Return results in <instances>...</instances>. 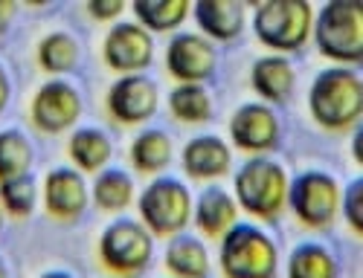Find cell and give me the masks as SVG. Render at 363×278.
Returning a JSON list of instances; mask_svg holds the SVG:
<instances>
[{
  "label": "cell",
  "mask_w": 363,
  "mask_h": 278,
  "mask_svg": "<svg viewBox=\"0 0 363 278\" xmlns=\"http://www.w3.org/2000/svg\"><path fill=\"white\" fill-rule=\"evenodd\" d=\"M134 200H137V183H134L131 171L119 168V166L102 168L94 177V183H90V203H96L99 212L119 214V212H125Z\"/></svg>",
  "instance_id": "22"
},
{
  "label": "cell",
  "mask_w": 363,
  "mask_h": 278,
  "mask_svg": "<svg viewBox=\"0 0 363 278\" xmlns=\"http://www.w3.org/2000/svg\"><path fill=\"white\" fill-rule=\"evenodd\" d=\"M285 209L306 229H328L340 214V183L323 168H308L291 177Z\"/></svg>",
  "instance_id": "8"
},
{
  "label": "cell",
  "mask_w": 363,
  "mask_h": 278,
  "mask_svg": "<svg viewBox=\"0 0 363 278\" xmlns=\"http://www.w3.org/2000/svg\"><path fill=\"white\" fill-rule=\"evenodd\" d=\"M0 278H12V267H9V261H6L4 253H0Z\"/></svg>",
  "instance_id": "35"
},
{
  "label": "cell",
  "mask_w": 363,
  "mask_h": 278,
  "mask_svg": "<svg viewBox=\"0 0 363 278\" xmlns=\"http://www.w3.org/2000/svg\"><path fill=\"white\" fill-rule=\"evenodd\" d=\"M360 137H363V131H360V125H354V139H352V154H354V160L360 163Z\"/></svg>",
  "instance_id": "34"
},
{
  "label": "cell",
  "mask_w": 363,
  "mask_h": 278,
  "mask_svg": "<svg viewBox=\"0 0 363 278\" xmlns=\"http://www.w3.org/2000/svg\"><path fill=\"white\" fill-rule=\"evenodd\" d=\"M166 73L177 84H206L218 70L216 44L192 29H180L166 44Z\"/></svg>",
  "instance_id": "10"
},
{
  "label": "cell",
  "mask_w": 363,
  "mask_h": 278,
  "mask_svg": "<svg viewBox=\"0 0 363 278\" xmlns=\"http://www.w3.org/2000/svg\"><path fill=\"white\" fill-rule=\"evenodd\" d=\"M291 174L270 154L247 157L233 174V197L238 212H247L256 221H277L285 212Z\"/></svg>",
  "instance_id": "3"
},
{
  "label": "cell",
  "mask_w": 363,
  "mask_h": 278,
  "mask_svg": "<svg viewBox=\"0 0 363 278\" xmlns=\"http://www.w3.org/2000/svg\"><path fill=\"white\" fill-rule=\"evenodd\" d=\"M163 264L172 278H209L213 272V255L206 241L186 229L166 238Z\"/></svg>",
  "instance_id": "19"
},
{
  "label": "cell",
  "mask_w": 363,
  "mask_h": 278,
  "mask_svg": "<svg viewBox=\"0 0 363 278\" xmlns=\"http://www.w3.org/2000/svg\"><path fill=\"white\" fill-rule=\"evenodd\" d=\"M38 278H76L70 270H47V272H41Z\"/></svg>",
  "instance_id": "33"
},
{
  "label": "cell",
  "mask_w": 363,
  "mask_h": 278,
  "mask_svg": "<svg viewBox=\"0 0 363 278\" xmlns=\"http://www.w3.org/2000/svg\"><path fill=\"white\" fill-rule=\"evenodd\" d=\"M230 145L245 151L247 157L277 151L282 142V122L279 113L264 102H245L230 116Z\"/></svg>",
  "instance_id": "11"
},
{
  "label": "cell",
  "mask_w": 363,
  "mask_h": 278,
  "mask_svg": "<svg viewBox=\"0 0 363 278\" xmlns=\"http://www.w3.org/2000/svg\"><path fill=\"white\" fill-rule=\"evenodd\" d=\"M311 41L323 58L357 67L363 58V6L357 0H331L314 12Z\"/></svg>",
  "instance_id": "4"
},
{
  "label": "cell",
  "mask_w": 363,
  "mask_h": 278,
  "mask_svg": "<svg viewBox=\"0 0 363 278\" xmlns=\"http://www.w3.org/2000/svg\"><path fill=\"white\" fill-rule=\"evenodd\" d=\"M15 15H18V4H12V0H0V35H6L12 29Z\"/></svg>",
  "instance_id": "31"
},
{
  "label": "cell",
  "mask_w": 363,
  "mask_h": 278,
  "mask_svg": "<svg viewBox=\"0 0 363 278\" xmlns=\"http://www.w3.org/2000/svg\"><path fill=\"white\" fill-rule=\"evenodd\" d=\"M35 163V148L21 128L0 131V183L29 174Z\"/></svg>",
  "instance_id": "27"
},
{
  "label": "cell",
  "mask_w": 363,
  "mask_h": 278,
  "mask_svg": "<svg viewBox=\"0 0 363 278\" xmlns=\"http://www.w3.org/2000/svg\"><path fill=\"white\" fill-rule=\"evenodd\" d=\"M99 264L116 275V278H137L140 272L148 270L151 258H155V235H151L137 218H116L102 229L99 243Z\"/></svg>",
  "instance_id": "7"
},
{
  "label": "cell",
  "mask_w": 363,
  "mask_h": 278,
  "mask_svg": "<svg viewBox=\"0 0 363 278\" xmlns=\"http://www.w3.org/2000/svg\"><path fill=\"white\" fill-rule=\"evenodd\" d=\"M279 243L256 221H238L218 238L224 278H279Z\"/></svg>",
  "instance_id": "2"
},
{
  "label": "cell",
  "mask_w": 363,
  "mask_h": 278,
  "mask_svg": "<svg viewBox=\"0 0 363 278\" xmlns=\"http://www.w3.org/2000/svg\"><path fill=\"white\" fill-rule=\"evenodd\" d=\"M82 110V90L70 79H47L29 102V122L41 134H65L79 128Z\"/></svg>",
  "instance_id": "9"
},
{
  "label": "cell",
  "mask_w": 363,
  "mask_h": 278,
  "mask_svg": "<svg viewBox=\"0 0 363 278\" xmlns=\"http://www.w3.org/2000/svg\"><path fill=\"white\" fill-rule=\"evenodd\" d=\"M38 200H41V185L35 183L33 171L0 183V206H4L6 218H29Z\"/></svg>",
  "instance_id": "28"
},
{
  "label": "cell",
  "mask_w": 363,
  "mask_h": 278,
  "mask_svg": "<svg viewBox=\"0 0 363 278\" xmlns=\"http://www.w3.org/2000/svg\"><path fill=\"white\" fill-rule=\"evenodd\" d=\"M192 224L201 238L218 241L230 226L238 224V203L233 192L221 183H206L198 197H192Z\"/></svg>",
  "instance_id": "16"
},
{
  "label": "cell",
  "mask_w": 363,
  "mask_h": 278,
  "mask_svg": "<svg viewBox=\"0 0 363 278\" xmlns=\"http://www.w3.org/2000/svg\"><path fill=\"white\" fill-rule=\"evenodd\" d=\"M180 166L192 180L218 183L233 168V145L218 134H198L180 151Z\"/></svg>",
  "instance_id": "15"
},
{
  "label": "cell",
  "mask_w": 363,
  "mask_h": 278,
  "mask_svg": "<svg viewBox=\"0 0 363 278\" xmlns=\"http://www.w3.org/2000/svg\"><path fill=\"white\" fill-rule=\"evenodd\" d=\"M9 99H12V79L9 70L4 67V61H0V113L9 108Z\"/></svg>",
  "instance_id": "32"
},
{
  "label": "cell",
  "mask_w": 363,
  "mask_h": 278,
  "mask_svg": "<svg viewBox=\"0 0 363 278\" xmlns=\"http://www.w3.org/2000/svg\"><path fill=\"white\" fill-rule=\"evenodd\" d=\"M128 157H131L134 171L148 174V177H157V174H166V168L172 166L174 142H172V137L163 128H143L131 139Z\"/></svg>",
  "instance_id": "23"
},
{
  "label": "cell",
  "mask_w": 363,
  "mask_h": 278,
  "mask_svg": "<svg viewBox=\"0 0 363 278\" xmlns=\"http://www.w3.org/2000/svg\"><path fill=\"white\" fill-rule=\"evenodd\" d=\"M67 157L76 171L99 174L113 160V139L105 128H96V125L73 128L67 137Z\"/></svg>",
  "instance_id": "20"
},
{
  "label": "cell",
  "mask_w": 363,
  "mask_h": 278,
  "mask_svg": "<svg viewBox=\"0 0 363 278\" xmlns=\"http://www.w3.org/2000/svg\"><path fill=\"white\" fill-rule=\"evenodd\" d=\"M308 113L325 131H349L363 116V79L354 67L331 64L311 79Z\"/></svg>",
  "instance_id": "1"
},
{
  "label": "cell",
  "mask_w": 363,
  "mask_h": 278,
  "mask_svg": "<svg viewBox=\"0 0 363 278\" xmlns=\"http://www.w3.org/2000/svg\"><path fill=\"white\" fill-rule=\"evenodd\" d=\"M134 203L137 221L155 238H172L192 224V189L174 174L151 177Z\"/></svg>",
  "instance_id": "5"
},
{
  "label": "cell",
  "mask_w": 363,
  "mask_h": 278,
  "mask_svg": "<svg viewBox=\"0 0 363 278\" xmlns=\"http://www.w3.org/2000/svg\"><path fill=\"white\" fill-rule=\"evenodd\" d=\"M4 226H6V212H4V206H0V232H4Z\"/></svg>",
  "instance_id": "36"
},
{
  "label": "cell",
  "mask_w": 363,
  "mask_h": 278,
  "mask_svg": "<svg viewBox=\"0 0 363 278\" xmlns=\"http://www.w3.org/2000/svg\"><path fill=\"white\" fill-rule=\"evenodd\" d=\"M134 21L145 29V33H180V26L186 23L192 4L189 0H134L131 4Z\"/></svg>",
  "instance_id": "24"
},
{
  "label": "cell",
  "mask_w": 363,
  "mask_h": 278,
  "mask_svg": "<svg viewBox=\"0 0 363 278\" xmlns=\"http://www.w3.org/2000/svg\"><path fill=\"white\" fill-rule=\"evenodd\" d=\"M311 23L314 6L306 0H267L250 12L253 35L277 55H291L306 47L311 38Z\"/></svg>",
  "instance_id": "6"
},
{
  "label": "cell",
  "mask_w": 363,
  "mask_h": 278,
  "mask_svg": "<svg viewBox=\"0 0 363 278\" xmlns=\"http://www.w3.org/2000/svg\"><path fill=\"white\" fill-rule=\"evenodd\" d=\"M189 15L198 23V33L213 44L238 38L247 26V6L238 0H198Z\"/></svg>",
  "instance_id": "18"
},
{
  "label": "cell",
  "mask_w": 363,
  "mask_h": 278,
  "mask_svg": "<svg viewBox=\"0 0 363 278\" xmlns=\"http://www.w3.org/2000/svg\"><path fill=\"white\" fill-rule=\"evenodd\" d=\"M105 108L119 125H145L160 108V87L145 73L116 76L105 93Z\"/></svg>",
  "instance_id": "12"
},
{
  "label": "cell",
  "mask_w": 363,
  "mask_h": 278,
  "mask_svg": "<svg viewBox=\"0 0 363 278\" xmlns=\"http://www.w3.org/2000/svg\"><path fill=\"white\" fill-rule=\"evenodd\" d=\"M123 12H125L123 0H87V15L94 21L116 23V21H123Z\"/></svg>",
  "instance_id": "30"
},
{
  "label": "cell",
  "mask_w": 363,
  "mask_h": 278,
  "mask_svg": "<svg viewBox=\"0 0 363 278\" xmlns=\"http://www.w3.org/2000/svg\"><path fill=\"white\" fill-rule=\"evenodd\" d=\"M285 278H340V261L323 241H299L285 258Z\"/></svg>",
  "instance_id": "21"
},
{
  "label": "cell",
  "mask_w": 363,
  "mask_h": 278,
  "mask_svg": "<svg viewBox=\"0 0 363 278\" xmlns=\"http://www.w3.org/2000/svg\"><path fill=\"white\" fill-rule=\"evenodd\" d=\"M155 35L145 33L137 21H116L108 26L105 41H102V58L105 64L119 73H143L155 61Z\"/></svg>",
  "instance_id": "13"
},
{
  "label": "cell",
  "mask_w": 363,
  "mask_h": 278,
  "mask_svg": "<svg viewBox=\"0 0 363 278\" xmlns=\"http://www.w3.org/2000/svg\"><path fill=\"white\" fill-rule=\"evenodd\" d=\"M213 110L216 105L206 84H174L169 90V113L184 125H206Z\"/></svg>",
  "instance_id": "26"
},
{
  "label": "cell",
  "mask_w": 363,
  "mask_h": 278,
  "mask_svg": "<svg viewBox=\"0 0 363 278\" xmlns=\"http://www.w3.org/2000/svg\"><path fill=\"white\" fill-rule=\"evenodd\" d=\"M35 58H38V67L44 73H50V79H65V73L76 70L79 58H82V47L76 41V35L65 33V29H52V33H47L38 41Z\"/></svg>",
  "instance_id": "25"
},
{
  "label": "cell",
  "mask_w": 363,
  "mask_h": 278,
  "mask_svg": "<svg viewBox=\"0 0 363 278\" xmlns=\"http://www.w3.org/2000/svg\"><path fill=\"white\" fill-rule=\"evenodd\" d=\"M250 87L264 105H285L296 90V67L288 55L267 52L259 55L250 67Z\"/></svg>",
  "instance_id": "17"
},
{
  "label": "cell",
  "mask_w": 363,
  "mask_h": 278,
  "mask_svg": "<svg viewBox=\"0 0 363 278\" xmlns=\"http://www.w3.org/2000/svg\"><path fill=\"white\" fill-rule=\"evenodd\" d=\"M41 200L50 218L79 221L90 206V183L73 166H55L41 183Z\"/></svg>",
  "instance_id": "14"
},
{
  "label": "cell",
  "mask_w": 363,
  "mask_h": 278,
  "mask_svg": "<svg viewBox=\"0 0 363 278\" xmlns=\"http://www.w3.org/2000/svg\"><path fill=\"white\" fill-rule=\"evenodd\" d=\"M340 214L354 235H363V177L360 174L340 189Z\"/></svg>",
  "instance_id": "29"
}]
</instances>
